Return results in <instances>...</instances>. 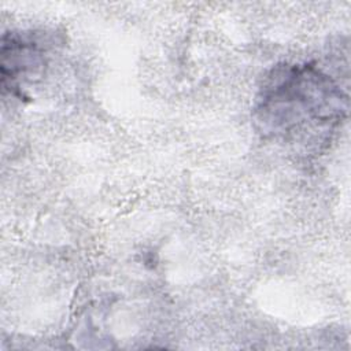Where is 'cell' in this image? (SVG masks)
Segmentation results:
<instances>
[{
	"mask_svg": "<svg viewBox=\"0 0 351 351\" xmlns=\"http://www.w3.org/2000/svg\"><path fill=\"white\" fill-rule=\"evenodd\" d=\"M348 96L314 63H282L263 78L254 121L266 140L293 147L326 143L346 121Z\"/></svg>",
	"mask_w": 351,
	"mask_h": 351,
	"instance_id": "obj_1",
	"label": "cell"
},
{
	"mask_svg": "<svg viewBox=\"0 0 351 351\" xmlns=\"http://www.w3.org/2000/svg\"><path fill=\"white\" fill-rule=\"evenodd\" d=\"M1 89L15 99L26 97L48 64L49 45L34 32H8L1 38Z\"/></svg>",
	"mask_w": 351,
	"mask_h": 351,
	"instance_id": "obj_2",
	"label": "cell"
}]
</instances>
